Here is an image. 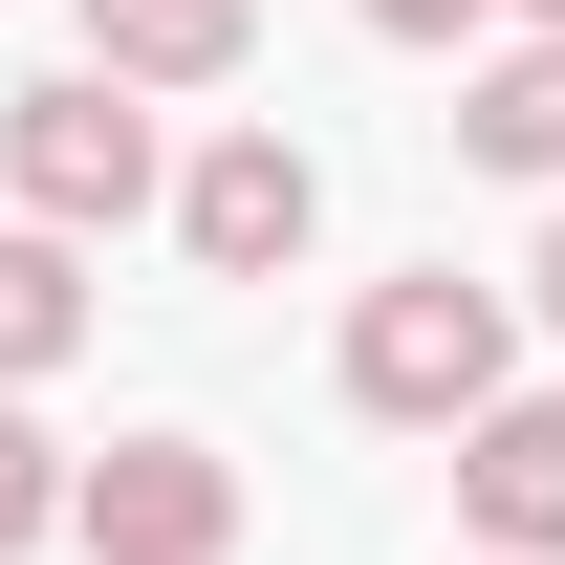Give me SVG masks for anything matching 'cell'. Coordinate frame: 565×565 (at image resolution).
Returning <instances> with one entry per match:
<instances>
[{
  "mask_svg": "<svg viewBox=\"0 0 565 565\" xmlns=\"http://www.w3.org/2000/svg\"><path fill=\"white\" fill-rule=\"evenodd\" d=\"M457 522H479V565H565V392L457 414Z\"/></svg>",
  "mask_w": 565,
  "mask_h": 565,
  "instance_id": "5b68a950",
  "label": "cell"
},
{
  "mask_svg": "<svg viewBox=\"0 0 565 565\" xmlns=\"http://www.w3.org/2000/svg\"><path fill=\"white\" fill-rule=\"evenodd\" d=\"M522 282H544V327H565V217H544V262H522Z\"/></svg>",
  "mask_w": 565,
  "mask_h": 565,
  "instance_id": "7c38bea8",
  "label": "cell"
},
{
  "mask_svg": "<svg viewBox=\"0 0 565 565\" xmlns=\"http://www.w3.org/2000/svg\"><path fill=\"white\" fill-rule=\"evenodd\" d=\"M0 196H22V239H109V217H152V109L131 87H87V66H44V87H0Z\"/></svg>",
  "mask_w": 565,
  "mask_h": 565,
  "instance_id": "7a4b0ae2",
  "label": "cell"
},
{
  "mask_svg": "<svg viewBox=\"0 0 565 565\" xmlns=\"http://www.w3.org/2000/svg\"><path fill=\"white\" fill-rule=\"evenodd\" d=\"M66 544L87 565H217L239 544V457L217 435H109V457H66Z\"/></svg>",
  "mask_w": 565,
  "mask_h": 565,
  "instance_id": "3957f363",
  "label": "cell"
},
{
  "mask_svg": "<svg viewBox=\"0 0 565 565\" xmlns=\"http://www.w3.org/2000/svg\"><path fill=\"white\" fill-rule=\"evenodd\" d=\"M66 349H87V262H66V239H22V217H0V392H44Z\"/></svg>",
  "mask_w": 565,
  "mask_h": 565,
  "instance_id": "ba28073f",
  "label": "cell"
},
{
  "mask_svg": "<svg viewBox=\"0 0 565 565\" xmlns=\"http://www.w3.org/2000/svg\"><path fill=\"white\" fill-rule=\"evenodd\" d=\"M500 392H522V305H500V282L414 262V282H370V305H349V414L457 435V414H500Z\"/></svg>",
  "mask_w": 565,
  "mask_h": 565,
  "instance_id": "6da1fadb",
  "label": "cell"
},
{
  "mask_svg": "<svg viewBox=\"0 0 565 565\" xmlns=\"http://www.w3.org/2000/svg\"><path fill=\"white\" fill-rule=\"evenodd\" d=\"M44 522H66V435H44V414H22V392H0V565L44 544Z\"/></svg>",
  "mask_w": 565,
  "mask_h": 565,
  "instance_id": "9c48e42d",
  "label": "cell"
},
{
  "mask_svg": "<svg viewBox=\"0 0 565 565\" xmlns=\"http://www.w3.org/2000/svg\"><path fill=\"white\" fill-rule=\"evenodd\" d=\"M174 239H196V282H282L305 239H327V174H305V131H217L196 174H174Z\"/></svg>",
  "mask_w": 565,
  "mask_h": 565,
  "instance_id": "277c9868",
  "label": "cell"
},
{
  "mask_svg": "<svg viewBox=\"0 0 565 565\" xmlns=\"http://www.w3.org/2000/svg\"><path fill=\"white\" fill-rule=\"evenodd\" d=\"M239 44H262V0H87V87H217L239 66Z\"/></svg>",
  "mask_w": 565,
  "mask_h": 565,
  "instance_id": "8992f818",
  "label": "cell"
},
{
  "mask_svg": "<svg viewBox=\"0 0 565 565\" xmlns=\"http://www.w3.org/2000/svg\"><path fill=\"white\" fill-rule=\"evenodd\" d=\"M370 44H479V0H349Z\"/></svg>",
  "mask_w": 565,
  "mask_h": 565,
  "instance_id": "30bf717a",
  "label": "cell"
},
{
  "mask_svg": "<svg viewBox=\"0 0 565 565\" xmlns=\"http://www.w3.org/2000/svg\"><path fill=\"white\" fill-rule=\"evenodd\" d=\"M457 152L565 196V22H544V44H479V87H457Z\"/></svg>",
  "mask_w": 565,
  "mask_h": 565,
  "instance_id": "52a82bcc",
  "label": "cell"
},
{
  "mask_svg": "<svg viewBox=\"0 0 565 565\" xmlns=\"http://www.w3.org/2000/svg\"><path fill=\"white\" fill-rule=\"evenodd\" d=\"M479 22H500V44H544V22H565V0H479Z\"/></svg>",
  "mask_w": 565,
  "mask_h": 565,
  "instance_id": "8fae6325",
  "label": "cell"
}]
</instances>
